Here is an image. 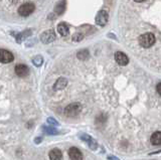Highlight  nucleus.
<instances>
[{"mask_svg": "<svg viewBox=\"0 0 161 160\" xmlns=\"http://www.w3.org/2000/svg\"><path fill=\"white\" fill-rule=\"evenodd\" d=\"M161 152V150H159V151H156V152H153V153H151V154H157V153H160Z\"/></svg>", "mask_w": 161, "mask_h": 160, "instance_id": "obj_26", "label": "nucleus"}, {"mask_svg": "<svg viewBox=\"0 0 161 160\" xmlns=\"http://www.w3.org/2000/svg\"><path fill=\"white\" fill-rule=\"evenodd\" d=\"M150 142L152 145H154V146L161 145V132L157 131V132H154L152 135H151Z\"/></svg>", "mask_w": 161, "mask_h": 160, "instance_id": "obj_13", "label": "nucleus"}, {"mask_svg": "<svg viewBox=\"0 0 161 160\" xmlns=\"http://www.w3.org/2000/svg\"><path fill=\"white\" fill-rule=\"evenodd\" d=\"M68 85V80L65 78H59L57 82H55L54 86H53V89L57 90V91H58V90H63L64 89L65 87H67Z\"/></svg>", "mask_w": 161, "mask_h": 160, "instance_id": "obj_14", "label": "nucleus"}, {"mask_svg": "<svg viewBox=\"0 0 161 160\" xmlns=\"http://www.w3.org/2000/svg\"><path fill=\"white\" fill-rule=\"evenodd\" d=\"M143 1H145V0H134V2H136V3H141Z\"/></svg>", "mask_w": 161, "mask_h": 160, "instance_id": "obj_25", "label": "nucleus"}, {"mask_svg": "<svg viewBox=\"0 0 161 160\" xmlns=\"http://www.w3.org/2000/svg\"><path fill=\"white\" fill-rule=\"evenodd\" d=\"M47 123L50 124V125H53V126H58V125H59L57 120L53 119V118H52V117L47 118Z\"/></svg>", "mask_w": 161, "mask_h": 160, "instance_id": "obj_21", "label": "nucleus"}, {"mask_svg": "<svg viewBox=\"0 0 161 160\" xmlns=\"http://www.w3.org/2000/svg\"><path fill=\"white\" fill-rule=\"evenodd\" d=\"M35 10V6L33 3H24L18 8V13L21 16H28Z\"/></svg>", "mask_w": 161, "mask_h": 160, "instance_id": "obj_3", "label": "nucleus"}, {"mask_svg": "<svg viewBox=\"0 0 161 160\" xmlns=\"http://www.w3.org/2000/svg\"><path fill=\"white\" fill-rule=\"evenodd\" d=\"M58 33L60 34L62 36H67L68 34L69 33V27L67 23H64V22H60L58 24Z\"/></svg>", "mask_w": 161, "mask_h": 160, "instance_id": "obj_11", "label": "nucleus"}, {"mask_svg": "<svg viewBox=\"0 0 161 160\" xmlns=\"http://www.w3.org/2000/svg\"><path fill=\"white\" fill-rule=\"evenodd\" d=\"M65 9V2L64 1H60L58 2L54 7V12L58 14V15H60Z\"/></svg>", "mask_w": 161, "mask_h": 160, "instance_id": "obj_15", "label": "nucleus"}, {"mask_svg": "<svg viewBox=\"0 0 161 160\" xmlns=\"http://www.w3.org/2000/svg\"><path fill=\"white\" fill-rule=\"evenodd\" d=\"M42 128H43V131L47 134H48V135H57V134H58V131L54 127H45V126H43Z\"/></svg>", "mask_w": 161, "mask_h": 160, "instance_id": "obj_17", "label": "nucleus"}, {"mask_svg": "<svg viewBox=\"0 0 161 160\" xmlns=\"http://www.w3.org/2000/svg\"><path fill=\"white\" fill-rule=\"evenodd\" d=\"M49 159L50 160H62L63 159V152L58 148L52 149L49 151Z\"/></svg>", "mask_w": 161, "mask_h": 160, "instance_id": "obj_12", "label": "nucleus"}, {"mask_svg": "<svg viewBox=\"0 0 161 160\" xmlns=\"http://www.w3.org/2000/svg\"><path fill=\"white\" fill-rule=\"evenodd\" d=\"M43 63V58L42 56H36L32 58V63L34 64L35 67H40Z\"/></svg>", "mask_w": 161, "mask_h": 160, "instance_id": "obj_18", "label": "nucleus"}, {"mask_svg": "<svg viewBox=\"0 0 161 160\" xmlns=\"http://www.w3.org/2000/svg\"><path fill=\"white\" fill-rule=\"evenodd\" d=\"M30 34H31V30H29V29H27V30H25L23 33H20V34H18L17 36V41L18 42H20L22 41V39H24L26 36H30Z\"/></svg>", "mask_w": 161, "mask_h": 160, "instance_id": "obj_19", "label": "nucleus"}, {"mask_svg": "<svg viewBox=\"0 0 161 160\" xmlns=\"http://www.w3.org/2000/svg\"><path fill=\"white\" fill-rule=\"evenodd\" d=\"M55 39V32L53 29H47L45 30L42 36H40V41L43 43H50Z\"/></svg>", "mask_w": 161, "mask_h": 160, "instance_id": "obj_6", "label": "nucleus"}, {"mask_svg": "<svg viewBox=\"0 0 161 160\" xmlns=\"http://www.w3.org/2000/svg\"><path fill=\"white\" fill-rule=\"evenodd\" d=\"M80 112H82V105L80 103L69 104L64 109V115L69 118L77 117Z\"/></svg>", "mask_w": 161, "mask_h": 160, "instance_id": "obj_2", "label": "nucleus"}, {"mask_svg": "<svg viewBox=\"0 0 161 160\" xmlns=\"http://www.w3.org/2000/svg\"><path fill=\"white\" fill-rule=\"evenodd\" d=\"M83 38H84V34L83 33H80V32H75L74 36H73V41H75V42H79L80 41H83Z\"/></svg>", "mask_w": 161, "mask_h": 160, "instance_id": "obj_20", "label": "nucleus"}, {"mask_svg": "<svg viewBox=\"0 0 161 160\" xmlns=\"http://www.w3.org/2000/svg\"><path fill=\"white\" fill-rule=\"evenodd\" d=\"M108 159H109V160H120L118 157L113 156V155H110V156H108Z\"/></svg>", "mask_w": 161, "mask_h": 160, "instance_id": "obj_23", "label": "nucleus"}, {"mask_svg": "<svg viewBox=\"0 0 161 160\" xmlns=\"http://www.w3.org/2000/svg\"><path fill=\"white\" fill-rule=\"evenodd\" d=\"M77 57L79 59H80V61H85V59H87L89 58V52L87 49H82V51H80L78 52Z\"/></svg>", "mask_w": 161, "mask_h": 160, "instance_id": "obj_16", "label": "nucleus"}, {"mask_svg": "<svg viewBox=\"0 0 161 160\" xmlns=\"http://www.w3.org/2000/svg\"><path fill=\"white\" fill-rule=\"evenodd\" d=\"M155 43V37L151 32H145L138 36V46L142 49H149Z\"/></svg>", "mask_w": 161, "mask_h": 160, "instance_id": "obj_1", "label": "nucleus"}, {"mask_svg": "<svg viewBox=\"0 0 161 160\" xmlns=\"http://www.w3.org/2000/svg\"><path fill=\"white\" fill-rule=\"evenodd\" d=\"M15 74L20 78H24V77L28 76L29 69L27 66H25V64L18 63V64H16V67H15Z\"/></svg>", "mask_w": 161, "mask_h": 160, "instance_id": "obj_9", "label": "nucleus"}, {"mask_svg": "<svg viewBox=\"0 0 161 160\" xmlns=\"http://www.w3.org/2000/svg\"><path fill=\"white\" fill-rule=\"evenodd\" d=\"M14 56L11 52L6 51L4 48H0V63H9L13 62Z\"/></svg>", "mask_w": 161, "mask_h": 160, "instance_id": "obj_5", "label": "nucleus"}, {"mask_svg": "<svg viewBox=\"0 0 161 160\" xmlns=\"http://www.w3.org/2000/svg\"><path fill=\"white\" fill-rule=\"evenodd\" d=\"M115 61L120 66H127L129 63V58L122 52H117L115 53Z\"/></svg>", "mask_w": 161, "mask_h": 160, "instance_id": "obj_8", "label": "nucleus"}, {"mask_svg": "<svg viewBox=\"0 0 161 160\" xmlns=\"http://www.w3.org/2000/svg\"><path fill=\"white\" fill-rule=\"evenodd\" d=\"M80 138L82 139L83 141H85L86 143L88 144V146L90 147V149L96 150V149L98 148V143H97V141H96L95 139H93V137L90 136V135L83 133V134H80Z\"/></svg>", "mask_w": 161, "mask_h": 160, "instance_id": "obj_7", "label": "nucleus"}, {"mask_svg": "<svg viewBox=\"0 0 161 160\" xmlns=\"http://www.w3.org/2000/svg\"><path fill=\"white\" fill-rule=\"evenodd\" d=\"M108 19H109V14L106 10H101L98 12V14L96 15V18H95V21L96 23L98 24L100 26H104L107 24L108 22Z\"/></svg>", "mask_w": 161, "mask_h": 160, "instance_id": "obj_4", "label": "nucleus"}, {"mask_svg": "<svg viewBox=\"0 0 161 160\" xmlns=\"http://www.w3.org/2000/svg\"><path fill=\"white\" fill-rule=\"evenodd\" d=\"M69 156L70 160H83V154L77 147H72L69 150Z\"/></svg>", "mask_w": 161, "mask_h": 160, "instance_id": "obj_10", "label": "nucleus"}, {"mask_svg": "<svg viewBox=\"0 0 161 160\" xmlns=\"http://www.w3.org/2000/svg\"><path fill=\"white\" fill-rule=\"evenodd\" d=\"M42 138H35L34 139V143H36V144H39L40 142H42Z\"/></svg>", "mask_w": 161, "mask_h": 160, "instance_id": "obj_24", "label": "nucleus"}, {"mask_svg": "<svg viewBox=\"0 0 161 160\" xmlns=\"http://www.w3.org/2000/svg\"><path fill=\"white\" fill-rule=\"evenodd\" d=\"M156 91H157V93L161 96V83H159L157 85V87H156Z\"/></svg>", "mask_w": 161, "mask_h": 160, "instance_id": "obj_22", "label": "nucleus"}]
</instances>
